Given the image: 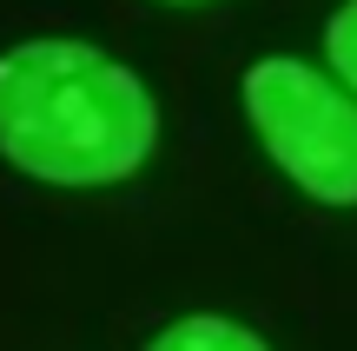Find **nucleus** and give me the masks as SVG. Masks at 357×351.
<instances>
[{"label": "nucleus", "instance_id": "obj_4", "mask_svg": "<svg viewBox=\"0 0 357 351\" xmlns=\"http://www.w3.org/2000/svg\"><path fill=\"white\" fill-rule=\"evenodd\" d=\"M324 60H331L337 80L357 93V0H344V7L331 13V27H324Z\"/></svg>", "mask_w": 357, "mask_h": 351}, {"label": "nucleus", "instance_id": "obj_2", "mask_svg": "<svg viewBox=\"0 0 357 351\" xmlns=\"http://www.w3.org/2000/svg\"><path fill=\"white\" fill-rule=\"evenodd\" d=\"M245 119L305 199L331 212L357 206V93H337L291 53H271L245 66Z\"/></svg>", "mask_w": 357, "mask_h": 351}, {"label": "nucleus", "instance_id": "obj_5", "mask_svg": "<svg viewBox=\"0 0 357 351\" xmlns=\"http://www.w3.org/2000/svg\"><path fill=\"white\" fill-rule=\"evenodd\" d=\"M172 7H192V0H172Z\"/></svg>", "mask_w": 357, "mask_h": 351}, {"label": "nucleus", "instance_id": "obj_1", "mask_svg": "<svg viewBox=\"0 0 357 351\" xmlns=\"http://www.w3.org/2000/svg\"><path fill=\"white\" fill-rule=\"evenodd\" d=\"M159 106L132 66L86 40H20L0 53V159L40 186H119L146 166Z\"/></svg>", "mask_w": 357, "mask_h": 351}, {"label": "nucleus", "instance_id": "obj_3", "mask_svg": "<svg viewBox=\"0 0 357 351\" xmlns=\"http://www.w3.org/2000/svg\"><path fill=\"white\" fill-rule=\"evenodd\" d=\"M146 351H271V338H258L252 325H238L225 312H185L172 325H159Z\"/></svg>", "mask_w": 357, "mask_h": 351}]
</instances>
